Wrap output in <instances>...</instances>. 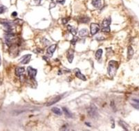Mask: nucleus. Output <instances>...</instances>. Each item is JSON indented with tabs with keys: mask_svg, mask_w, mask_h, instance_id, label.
Wrapping results in <instances>:
<instances>
[{
	"mask_svg": "<svg viewBox=\"0 0 139 131\" xmlns=\"http://www.w3.org/2000/svg\"><path fill=\"white\" fill-rule=\"evenodd\" d=\"M17 15H18V13H17V12H13V13L11 14V16L12 17H17Z\"/></svg>",
	"mask_w": 139,
	"mask_h": 131,
	"instance_id": "31",
	"label": "nucleus"
},
{
	"mask_svg": "<svg viewBox=\"0 0 139 131\" xmlns=\"http://www.w3.org/2000/svg\"><path fill=\"white\" fill-rule=\"evenodd\" d=\"M62 110L64 111V114H65V116H66V117L73 118V114L71 113V112L69 111V110H68V109L66 108H65V107H63V108H62Z\"/></svg>",
	"mask_w": 139,
	"mask_h": 131,
	"instance_id": "15",
	"label": "nucleus"
},
{
	"mask_svg": "<svg viewBox=\"0 0 139 131\" xmlns=\"http://www.w3.org/2000/svg\"><path fill=\"white\" fill-rule=\"evenodd\" d=\"M31 58V54H27L26 56L22 57L21 60H20V63L23 64H28V63L30 62Z\"/></svg>",
	"mask_w": 139,
	"mask_h": 131,
	"instance_id": "9",
	"label": "nucleus"
},
{
	"mask_svg": "<svg viewBox=\"0 0 139 131\" xmlns=\"http://www.w3.org/2000/svg\"><path fill=\"white\" fill-rule=\"evenodd\" d=\"M57 3H60L61 4H64V2H65V0H57Z\"/></svg>",
	"mask_w": 139,
	"mask_h": 131,
	"instance_id": "29",
	"label": "nucleus"
},
{
	"mask_svg": "<svg viewBox=\"0 0 139 131\" xmlns=\"http://www.w3.org/2000/svg\"><path fill=\"white\" fill-rule=\"evenodd\" d=\"M118 124H119L124 130H129L128 124H127L125 121H122V120H120L119 121H118Z\"/></svg>",
	"mask_w": 139,
	"mask_h": 131,
	"instance_id": "17",
	"label": "nucleus"
},
{
	"mask_svg": "<svg viewBox=\"0 0 139 131\" xmlns=\"http://www.w3.org/2000/svg\"><path fill=\"white\" fill-rule=\"evenodd\" d=\"M27 72H28V74H29V76L31 79L34 80L35 78H36V75H37V72H38V70L36 69H34L32 67H28L27 68Z\"/></svg>",
	"mask_w": 139,
	"mask_h": 131,
	"instance_id": "5",
	"label": "nucleus"
},
{
	"mask_svg": "<svg viewBox=\"0 0 139 131\" xmlns=\"http://www.w3.org/2000/svg\"><path fill=\"white\" fill-rule=\"evenodd\" d=\"M78 22L79 23H82V24H86L90 21V18L87 17V16H83V17H80L78 18Z\"/></svg>",
	"mask_w": 139,
	"mask_h": 131,
	"instance_id": "12",
	"label": "nucleus"
},
{
	"mask_svg": "<svg viewBox=\"0 0 139 131\" xmlns=\"http://www.w3.org/2000/svg\"><path fill=\"white\" fill-rule=\"evenodd\" d=\"M62 99V96H56L53 99H51L49 102H48L46 103V106H51V105H53V104H55L57 102H58L59 101Z\"/></svg>",
	"mask_w": 139,
	"mask_h": 131,
	"instance_id": "10",
	"label": "nucleus"
},
{
	"mask_svg": "<svg viewBox=\"0 0 139 131\" xmlns=\"http://www.w3.org/2000/svg\"><path fill=\"white\" fill-rule=\"evenodd\" d=\"M6 10H7L6 7L5 6H4V5L0 4V15L5 13V11H6Z\"/></svg>",
	"mask_w": 139,
	"mask_h": 131,
	"instance_id": "24",
	"label": "nucleus"
},
{
	"mask_svg": "<svg viewBox=\"0 0 139 131\" xmlns=\"http://www.w3.org/2000/svg\"><path fill=\"white\" fill-rule=\"evenodd\" d=\"M14 23V24H18V25H22L23 24V21L20 19H17V20L13 21Z\"/></svg>",
	"mask_w": 139,
	"mask_h": 131,
	"instance_id": "25",
	"label": "nucleus"
},
{
	"mask_svg": "<svg viewBox=\"0 0 139 131\" xmlns=\"http://www.w3.org/2000/svg\"><path fill=\"white\" fill-rule=\"evenodd\" d=\"M87 113L93 119H95V118L98 117V108L95 105L91 104L90 106L89 107L87 108Z\"/></svg>",
	"mask_w": 139,
	"mask_h": 131,
	"instance_id": "3",
	"label": "nucleus"
},
{
	"mask_svg": "<svg viewBox=\"0 0 139 131\" xmlns=\"http://www.w3.org/2000/svg\"><path fill=\"white\" fill-rule=\"evenodd\" d=\"M118 62L116 60H110L109 62L108 73L110 77H114L118 69Z\"/></svg>",
	"mask_w": 139,
	"mask_h": 131,
	"instance_id": "1",
	"label": "nucleus"
},
{
	"mask_svg": "<svg viewBox=\"0 0 139 131\" xmlns=\"http://www.w3.org/2000/svg\"><path fill=\"white\" fill-rule=\"evenodd\" d=\"M111 24V19L110 18H105V19H104V20L102 21V28L103 27H109V25Z\"/></svg>",
	"mask_w": 139,
	"mask_h": 131,
	"instance_id": "16",
	"label": "nucleus"
},
{
	"mask_svg": "<svg viewBox=\"0 0 139 131\" xmlns=\"http://www.w3.org/2000/svg\"><path fill=\"white\" fill-rule=\"evenodd\" d=\"M66 58L68 59V62H73V58H74V50L73 49H69L68 51H67V54H66Z\"/></svg>",
	"mask_w": 139,
	"mask_h": 131,
	"instance_id": "8",
	"label": "nucleus"
},
{
	"mask_svg": "<svg viewBox=\"0 0 139 131\" xmlns=\"http://www.w3.org/2000/svg\"><path fill=\"white\" fill-rule=\"evenodd\" d=\"M51 110H52V112H53V113H55V114H57V115H59V116L62 115V111H61V110H60V109L58 108H56V107L53 108Z\"/></svg>",
	"mask_w": 139,
	"mask_h": 131,
	"instance_id": "22",
	"label": "nucleus"
},
{
	"mask_svg": "<svg viewBox=\"0 0 139 131\" xmlns=\"http://www.w3.org/2000/svg\"><path fill=\"white\" fill-rule=\"evenodd\" d=\"M91 4L96 9H100L101 7V0H91Z\"/></svg>",
	"mask_w": 139,
	"mask_h": 131,
	"instance_id": "14",
	"label": "nucleus"
},
{
	"mask_svg": "<svg viewBox=\"0 0 139 131\" xmlns=\"http://www.w3.org/2000/svg\"><path fill=\"white\" fill-rule=\"evenodd\" d=\"M78 40V38L77 37H76V36H75L74 38L72 39V40L70 41V43H71V45H75V44H76V42H77V41Z\"/></svg>",
	"mask_w": 139,
	"mask_h": 131,
	"instance_id": "27",
	"label": "nucleus"
},
{
	"mask_svg": "<svg viewBox=\"0 0 139 131\" xmlns=\"http://www.w3.org/2000/svg\"><path fill=\"white\" fill-rule=\"evenodd\" d=\"M0 64H1V58H0Z\"/></svg>",
	"mask_w": 139,
	"mask_h": 131,
	"instance_id": "35",
	"label": "nucleus"
},
{
	"mask_svg": "<svg viewBox=\"0 0 139 131\" xmlns=\"http://www.w3.org/2000/svg\"><path fill=\"white\" fill-rule=\"evenodd\" d=\"M70 71H71L70 69H68L65 68V67H64V69H60V70L58 71L57 74H58V75H62L63 73H68V72H70Z\"/></svg>",
	"mask_w": 139,
	"mask_h": 131,
	"instance_id": "23",
	"label": "nucleus"
},
{
	"mask_svg": "<svg viewBox=\"0 0 139 131\" xmlns=\"http://www.w3.org/2000/svg\"><path fill=\"white\" fill-rule=\"evenodd\" d=\"M101 31H102V32H103V33H109L111 31L110 27H103V28L102 29Z\"/></svg>",
	"mask_w": 139,
	"mask_h": 131,
	"instance_id": "26",
	"label": "nucleus"
},
{
	"mask_svg": "<svg viewBox=\"0 0 139 131\" xmlns=\"http://www.w3.org/2000/svg\"><path fill=\"white\" fill-rule=\"evenodd\" d=\"M0 23H1V22H0Z\"/></svg>",
	"mask_w": 139,
	"mask_h": 131,
	"instance_id": "37",
	"label": "nucleus"
},
{
	"mask_svg": "<svg viewBox=\"0 0 139 131\" xmlns=\"http://www.w3.org/2000/svg\"><path fill=\"white\" fill-rule=\"evenodd\" d=\"M100 31V25L96 23H91L90 25V34L91 36H94Z\"/></svg>",
	"mask_w": 139,
	"mask_h": 131,
	"instance_id": "4",
	"label": "nucleus"
},
{
	"mask_svg": "<svg viewBox=\"0 0 139 131\" xmlns=\"http://www.w3.org/2000/svg\"><path fill=\"white\" fill-rule=\"evenodd\" d=\"M85 124H86V125H87V126H91V125L90 124H88V123H85Z\"/></svg>",
	"mask_w": 139,
	"mask_h": 131,
	"instance_id": "34",
	"label": "nucleus"
},
{
	"mask_svg": "<svg viewBox=\"0 0 139 131\" xmlns=\"http://www.w3.org/2000/svg\"><path fill=\"white\" fill-rule=\"evenodd\" d=\"M35 1V2L36 4H40V3L41 2V0H34Z\"/></svg>",
	"mask_w": 139,
	"mask_h": 131,
	"instance_id": "33",
	"label": "nucleus"
},
{
	"mask_svg": "<svg viewBox=\"0 0 139 131\" xmlns=\"http://www.w3.org/2000/svg\"><path fill=\"white\" fill-rule=\"evenodd\" d=\"M5 42H6V44L7 46H11V45L13 44L14 40H15V34H13V33H6L5 34Z\"/></svg>",
	"mask_w": 139,
	"mask_h": 131,
	"instance_id": "2",
	"label": "nucleus"
},
{
	"mask_svg": "<svg viewBox=\"0 0 139 131\" xmlns=\"http://www.w3.org/2000/svg\"><path fill=\"white\" fill-rule=\"evenodd\" d=\"M67 29L70 32H71V34H73V36H75L76 34H77V29H75L74 27H73L71 25H68L67 26Z\"/></svg>",
	"mask_w": 139,
	"mask_h": 131,
	"instance_id": "20",
	"label": "nucleus"
},
{
	"mask_svg": "<svg viewBox=\"0 0 139 131\" xmlns=\"http://www.w3.org/2000/svg\"><path fill=\"white\" fill-rule=\"evenodd\" d=\"M56 47H57V45H56V44H53V45H51V46L47 49V50H46V54H47V56H49V57H52L53 53L55 52Z\"/></svg>",
	"mask_w": 139,
	"mask_h": 131,
	"instance_id": "6",
	"label": "nucleus"
},
{
	"mask_svg": "<svg viewBox=\"0 0 139 131\" xmlns=\"http://www.w3.org/2000/svg\"><path fill=\"white\" fill-rule=\"evenodd\" d=\"M96 40H103L104 37H100V38H96Z\"/></svg>",
	"mask_w": 139,
	"mask_h": 131,
	"instance_id": "32",
	"label": "nucleus"
},
{
	"mask_svg": "<svg viewBox=\"0 0 139 131\" xmlns=\"http://www.w3.org/2000/svg\"><path fill=\"white\" fill-rule=\"evenodd\" d=\"M69 20H70V18H63V19H62V24H66V23L68 22V21Z\"/></svg>",
	"mask_w": 139,
	"mask_h": 131,
	"instance_id": "28",
	"label": "nucleus"
},
{
	"mask_svg": "<svg viewBox=\"0 0 139 131\" xmlns=\"http://www.w3.org/2000/svg\"><path fill=\"white\" fill-rule=\"evenodd\" d=\"M134 51L133 49L132 46H129L128 49H127V58L128 60L131 59L134 56Z\"/></svg>",
	"mask_w": 139,
	"mask_h": 131,
	"instance_id": "13",
	"label": "nucleus"
},
{
	"mask_svg": "<svg viewBox=\"0 0 139 131\" xmlns=\"http://www.w3.org/2000/svg\"><path fill=\"white\" fill-rule=\"evenodd\" d=\"M102 53H103V51L102 49H98L97 51L95 52V58L97 60H99L102 57Z\"/></svg>",
	"mask_w": 139,
	"mask_h": 131,
	"instance_id": "21",
	"label": "nucleus"
},
{
	"mask_svg": "<svg viewBox=\"0 0 139 131\" xmlns=\"http://www.w3.org/2000/svg\"><path fill=\"white\" fill-rule=\"evenodd\" d=\"M74 71H75V76H76L77 78H79V79L83 80V81L86 80V78L85 77V76L83 75V74L81 73V71H80V70L78 68H76L75 69H74Z\"/></svg>",
	"mask_w": 139,
	"mask_h": 131,
	"instance_id": "7",
	"label": "nucleus"
},
{
	"mask_svg": "<svg viewBox=\"0 0 139 131\" xmlns=\"http://www.w3.org/2000/svg\"><path fill=\"white\" fill-rule=\"evenodd\" d=\"M130 103L134 108H136L137 110H138V99H132V100L130 101Z\"/></svg>",
	"mask_w": 139,
	"mask_h": 131,
	"instance_id": "18",
	"label": "nucleus"
},
{
	"mask_svg": "<svg viewBox=\"0 0 139 131\" xmlns=\"http://www.w3.org/2000/svg\"><path fill=\"white\" fill-rule=\"evenodd\" d=\"M25 71L24 67H16L15 70V75L17 76H21L24 73Z\"/></svg>",
	"mask_w": 139,
	"mask_h": 131,
	"instance_id": "11",
	"label": "nucleus"
},
{
	"mask_svg": "<svg viewBox=\"0 0 139 131\" xmlns=\"http://www.w3.org/2000/svg\"><path fill=\"white\" fill-rule=\"evenodd\" d=\"M88 30L86 29H82L79 31V36L80 37H85L88 36Z\"/></svg>",
	"mask_w": 139,
	"mask_h": 131,
	"instance_id": "19",
	"label": "nucleus"
},
{
	"mask_svg": "<svg viewBox=\"0 0 139 131\" xmlns=\"http://www.w3.org/2000/svg\"><path fill=\"white\" fill-rule=\"evenodd\" d=\"M51 1H53V0H51Z\"/></svg>",
	"mask_w": 139,
	"mask_h": 131,
	"instance_id": "36",
	"label": "nucleus"
},
{
	"mask_svg": "<svg viewBox=\"0 0 139 131\" xmlns=\"http://www.w3.org/2000/svg\"><path fill=\"white\" fill-rule=\"evenodd\" d=\"M63 128H61V130H68V129L66 128H68V125H64V126L62 127Z\"/></svg>",
	"mask_w": 139,
	"mask_h": 131,
	"instance_id": "30",
	"label": "nucleus"
}]
</instances>
